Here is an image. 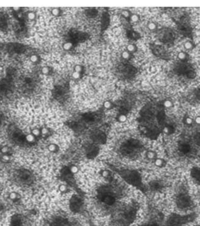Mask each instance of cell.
<instances>
[{"label": "cell", "instance_id": "obj_16", "mask_svg": "<svg viewBox=\"0 0 200 226\" xmlns=\"http://www.w3.org/2000/svg\"><path fill=\"white\" fill-rule=\"evenodd\" d=\"M146 156L149 159H151V160H154L155 159L157 158V155L156 152L153 151H149L148 152H147Z\"/></svg>", "mask_w": 200, "mask_h": 226}, {"label": "cell", "instance_id": "obj_28", "mask_svg": "<svg viewBox=\"0 0 200 226\" xmlns=\"http://www.w3.org/2000/svg\"><path fill=\"white\" fill-rule=\"evenodd\" d=\"M127 120V117L124 114L120 115V116L118 117V121L121 122H124L126 121Z\"/></svg>", "mask_w": 200, "mask_h": 226}, {"label": "cell", "instance_id": "obj_14", "mask_svg": "<svg viewBox=\"0 0 200 226\" xmlns=\"http://www.w3.org/2000/svg\"><path fill=\"white\" fill-rule=\"evenodd\" d=\"M154 161V164L156 166L159 168L163 167L165 164V161L163 159H161V158H156Z\"/></svg>", "mask_w": 200, "mask_h": 226}, {"label": "cell", "instance_id": "obj_26", "mask_svg": "<svg viewBox=\"0 0 200 226\" xmlns=\"http://www.w3.org/2000/svg\"><path fill=\"white\" fill-rule=\"evenodd\" d=\"M31 133L36 137L39 136L41 134V132L38 128H34V129H33V130H32Z\"/></svg>", "mask_w": 200, "mask_h": 226}, {"label": "cell", "instance_id": "obj_7", "mask_svg": "<svg viewBox=\"0 0 200 226\" xmlns=\"http://www.w3.org/2000/svg\"><path fill=\"white\" fill-rule=\"evenodd\" d=\"M190 176L200 186V168L193 167L190 170Z\"/></svg>", "mask_w": 200, "mask_h": 226}, {"label": "cell", "instance_id": "obj_9", "mask_svg": "<svg viewBox=\"0 0 200 226\" xmlns=\"http://www.w3.org/2000/svg\"><path fill=\"white\" fill-rule=\"evenodd\" d=\"M23 224H24V220L20 215L14 216L11 219V226H23Z\"/></svg>", "mask_w": 200, "mask_h": 226}, {"label": "cell", "instance_id": "obj_36", "mask_svg": "<svg viewBox=\"0 0 200 226\" xmlns=\"http://www.w3.org/2000/svg\"><path fill=\"white\" fill-rule=\"evenodd\" d=\"M122 56L123 58H124L125 59H127L129 57V53L128 52H123L122 53Z\"/></svg>", "mask_w": 200, "mask_h": 226}, {"label": "cell", "instance_id": "obj_27", "mask_svg": "<svg viewBox=\"0 0 200 226\" xmlns=\"http://www.w3.org/2000/svg\"><path fill=\"white\" fill-rule=\"evenodd\" d=\"M72 47H73V45L70 42H68V43H66L63 45V48L65 50L70 49L72 48Z\"/></svg>", "mask_w": 200, "mask_h": 226}, {"label": "cell", "instance_id": "obj_44", "mask_svg": "<svg viewBox=\"0 0 200 226\" xmlns=\"http://www.w3.org/2000/svg\"><path fill=\"white\" fill-rule=\"evenodd\" d=\"M3 121V117L2 115L0 114V125H1V124H2Z\"/></svg>", "mask_w": 200, "mask_h": 226}, {"label": "cell", "instance_id": "obj_18", "mask_svg": "<svg viewBox=\"0 0 200 226\" xmlns=\"http://www.w3.org/2000/svg\"><path fill=\"white\" fill-rule=\"evenodd\" d=\"M9 199L12 201H16L19 199V195L17 193L13 192H11L10 194L9 195Z\"/></svg>", "mask_w": 200, "mask_h": 226}, {"label": "cell", "instance_id": "obj_23", "mask_svg": "<svg viewBox=\"0 0 200 226\" xmlns=\"http://www.w3.org/2000/svg\"><path fill=\"white\" fill-rule=\"evenodd\" d=\"M48 150L50 151V152H56L58 150V147L55 144H50L48 146Z\"/></svg>", "mask_w": 200, "mask_h": 226}, {"label": "cell", "instance_id": "obj_29", "mask_svg": "<svg viewBox=\"0 0 200 226\" xmlns=\"http://www.w3.org/2000/svg\"><path fill=\"white\" fill-rule=\"evenodd\" d=\"M58 188H59V190L61 192H65L67 190V189H68L66 185H64V184H62V185H60L59 186Z\"/></svg>", "mask_w": 200, "mask_h": 226}, {"label": "cell", "instance_id": "obj_43", "mask_svg": "<svg viewBox=\"0 0 200 226\" xmlns=\"http://www.w3.org/2000/svg\"><path fill=\"white\" fill-rule=\"evenodd\" d=\"M122 14L125 17H128L129 16V12L128 11H123L122 12Z\"/></svg>", "mask_w": 200, "mask_h": 226}, {"label": "cell", "instance_id": "obj_32", "mask_svg": "<svg viewBox=\"0 0 200 226\" xmlns=\"http://www.w3.org/2000/svg\"><path fill=\"white\" fill-rule=\"evenodd\" d=\"M101 174H102V176H103L104 177L107 178L110 176V172H109V171H108V170H103V171L102 172Z\"/></svg>", "mask_w": 200, "mask_h": 226}, {"label": "cell", "instance_id": "obj_12", "mask_svg": "<svg viewBox=\"0 0 200 226\" xmlns=\"http://www.w3.org/2000/svg\"><path fill=\"white\" fill-rule=\"evenodd\" d=\"M193 142L194 145L200 147V132H197L193 137Z\"/></svg>", "mask_w": 200, "mask_h": 226}, {"label": "cell", "instance_id": "obj_10", "mask_svg": "<svg viewBox=\"0 0 200 226\" xmlns=\"http://www.w3.org/2000/svg\"><path fill=\"white\" fill-rule=\"evenodd\" d=\"M177 58L180 60L181 62L186 63V62H187L188 60L189 59V55L186 52L181 51V52H180L177 54Z\"/></svg>", "mask_w": 200, "mask_h": 226}, {"label": "cell", "instance_id": "obj_25", "mask_svg": "<svg viewBox=\"0 0 200 226\" xmlns=\"http://www.w3.org/2000/svg\"><path fill=\"white\" fill-rule=\"evenodd\" d=\"M147 27H148V29H149L150 30H154L155 29H156L157 26H156V24H155V23L150 22V23H149V24H148Z\"/></svg>", "mask_w": 200, "mask_h": 226}, {"label": "cell", "instance_id": "obj_24", "mask_svg": "<svg viewBox=\"0 0 200 226\" xmlns=\"http://www.w3.org/2000/svg\"><path fill=\"white\" fill-rule=\"evenodd\" d=\"M69 170H70V172L73 174H76L79 171V168L77 166H75V165H73L71 166L70 167V168H69Z\"/></svg>", "mask_w": 200, "mask_h": 226}, {"label": "cell", "instance_id": "obj_6", "mask_svg": "<svg viewBox=\"0 0 200 226\" xmlns=\"http://www.w3.org/2000/svg\"><path fill=\"white\" fill-rule=\"evenodd\" d=\"M26 137V136H25ZM25 137L23 135L22 132L17 130V129H15L11 132V138L17 144H21V143L26 142Z\"/></svg>", "mask_w": 200, "mask_h": 226}, {"label": "cell", "instance_id": "obj_4", "mask_svg": "<svg viewBox=\"0 0 200 226\" xmlns=\"http://www.w3.org/2000/svg\"><path fill=\"white\" fill-rule=\"evenodd\" d=\"M13 88V82L10 78H3L0 80V96L8 95L11 93Z\"/></svg>", "mask_w": 200, "mask_h": 226}, {"label": "cell", "instance_id": "obj_15", "mask_svg": "<svg viewBox=\"0 0 200 226\" xmlns=\"http://www.w3.org/2000/svg\"><path fill=\"white\" fill-rule=\"evenodd\" d=\"M25 139L26 142L29 143V144H32V143H34L35 140V137L34 135H32V133H29V134L26 135Z\"/></svg>", "mask_w": 200, "mask_h": 226}, {"label": "cell", "instance_id": "obj_35", "mask_svg": "<svg viewBox=\"0 0 200 226\" xmlns=\"http://www.w3.org/2000/svg\"><path fill=\"white\" fill-rule=\"evenodd\" d=\"M131 20L134 22H136L139 20V17L136 14H133L131 16Z\"/></svg>", "mask_w": 200, "mask_h": 226}, {"label": "cell", "instance_id": "obj_20", "mask_svg": "<svg viewBox=\"0 0 200 226\" xmlns=\"http://www.w3.org/2000/svg\"><path fill=\"white\" fill-rule=\"evenodd\" d=\"M9 151H10V149L8 146H3L1 147L0 148V152L2 153V155H5V154H9Z\"/></svg>", "mask_w": 200, "mask_h": 226}, {"label": "cell", "instance_id": "obj_3", "mask_svg": "<svg viewBox=\"0 0 200 226\" xmlns=\"http://www.w3.org/2000/svg\"><path fill=\"white\" fill-rule=\"evenodd\" d=\"M178 151L180 155L186 158H191L196 153L193 144L188 140H182L178 145Z\"/></svg>", "mask_w": 200, "mask_h": 226}, {"label": "cell", "instance_id": "obj_40", "mask_svg": "<svg viewBox=\"0 0 200 226\" xmlns=\"http://www.w3.org/2000/svg\"><path fill=\"white\" fill-rule=\"evenodd\" d=\"M194 123L196 124L197 125L200 126V116H197L194 119Z\"/></svg>", "mask_w": 200, "mask_h": 226}, {"label": "cell", "instance_id": "obj_30", "mask_svg": "<svg viewBox=\"0 0 200 226\" xmlns=\"http://www.w3.org/2000/svg\"><path fill=\"white\" fill-rule=\"evenodd\" d=\"M27 17H28V19H30V20H34L35 18V13L33 12H29L27 14Z\"/></svg>", "mask_w": 200, "mask_h": 226}, {"label": "cell", "instance_id": "obj_22", "mask_svg": "<svg viewBox=\"0 0 200 226\" xmlns=\"http://www.w3.org/2000/svg\"><path fill=\"white\" fill-rule=\"evenodd\" d=\"M1 160L4 163H8L9 161L11 160V157L9 154H5V155H2L1 156Z\"/></svg>", "mask_w": 200, "mask_h": 226}, {"label": "cell", "instance_id": "obj_45", "mask_svg": "<svg viewBox=\"0 0 200 226\" xmlns=\"http://www.w3.org/2000/svg\"><path fill=\"white\" fill-rule=\"evenodd\" d=\"M197 98H198V100H200V90H199L198 91V92H197Z\"/></svg>", "mask_w": 200, "mask_h": 226}, {"label": "cell", "instance_id": "obj_19", "mask_svg": "<svg viewBox=\"0 0 200 226\" xmlns=\"http://www.w3.org/2000/svg\"><path fill=\"white\" fill-rule=\"evenodd\" d=\"M173 106H174V103H173V102L171 100H167L164 101V108L169 109V108H172Z\"/></svg>", "mask_w": 200, "mask_h": 226}, {"label": "cell", "instance_id": "obj_13", "mask_svg": "<svg viewBox=\"0 0 200 226\" xmlns=\"http://www.w3.org/2000/svg\"><path fill=\"white\" fill-rule=\"evenodd\" d=\"M194 43L190 40L186 41L183 44V47L186 50H192L194 48Z\"/></svg>", "mask_w": 200, "mask_h": 226}, {"label": "cell", "instance_id": "obj_39", "mask_svg": "<svg viewBox=\"0 0 200 226\" xmlns=\"http://www.w3.org/2000/svg\"><path fill=\"white\" fill-rule=\"evenodd\" d=\"M50 70L49 68L47 67H44L42 69V72L44 74H47L49 72Z\"/></svg>", "mask_w": 200, "mask_h": 226}, {"label": "cell", "instance_id": "obj_2", "mask_svg": "<svg viewBox=\"0 0 200 226\" xmlns=\"http://www.w3.org/2000/svg\"><path fill=\"white\" fill-rule=\"evenodd\" d=\"M197 214L192 213L187 214L172 213L169 216L165 221V226H183L191 223L197 219Z\"/></svg>", "mask_w": 200, "mask_h": 226}, {"label": "cell", "instance_id": "obj_5", "mask_svg": "<svg viewBox=\"0 0 200 226\" xmlns=\"http://www.w3.org/2000/svg\"><path fill=\"white\" fill-rule=\"evenodd\" d=\"M16 179L17 181L22 183L28 184L31 183L32 177L31 173L27 170H19L16 173Z\"/></svg>", "mask_w": 200, "mask_h": 226}, {"label": "cell", "instance_id": "obj_47", "mask_svg": "<svg viewBox=\"0 0 200 226\" xmlns=\"http://www.w3.org/2000/svg\"><path fill=\"white\" fill-rule=\"evenodd\" d=\"M197 226H200V224H199V225H198Z\"/></svg>", "mask_w": 200, "mask_h": 226}, {"label": "cell", "instance_id": "obj_41", "mask_svg": "<svg viewBox=\"0 0 200 226\" xmlns=\"http://www.w3.org/2000/svg\"><path fill=\"white\" fill-rule=\"evenodd\" d=\"M73 77L74 78V79H79V78L80 77V73H78V72H76L74 71V72L73 73Z\"/></svg>", "mask_w": 200, "mask_h": 226}, {"label": "cell", "instance_id": "obj_46", "mask_svg": "<svg viewBox=\"0 0 200 226\" xmlns=\"http://www.w3.org/2000/svg\"><path fill=\"white\" fill-rule=\"evenodd\" d=\"M14 10H16V11H18L20 10V8H14Z\"/></svg>", "mask_w": 200, "mask_h": 226}, {"label": "cell", "instance_id": "obj_17", "mask_svg": "<svg viewBox=\"0 0 200 226\" xmlns=\"http://www.w3.org/2000/svg\"><path fill=\"white\" fill-rule=\"evenodd\" d=\"M184 123L185 124V125L188 126H191L194 124V119L189 116L185 117L184 119Z\"/></svg>", "mask_w": 200, "mask_h": 226}, {"label": "cell", "instance_id": "obj_11", "mask_svg": "<svg viewBox=\"0 0 200 226\" xmlns=\"http://www.w3.org/2000/svg\"><path fill=\"white\" fill-rule=\"evenodd\" d=\"M8 27V19L3 14L0 13V29H6Z\"/></svg>", "mask_w": 200, "mask_h": 226}, {"label": "cell", "instance_id": "obj_1", "mask_svg": "<svg viewBox=\"0 0 200 226\" xmlns=\"http://www.w3.org/2000/svg\"><path fill=\"white\" fill-rule=\"evenodd\" d=\"M175 203L180 210H188L193 207L194 203L187 188L181 185L176 192Z\"/></svg>", "mask_w": 200, "mask_h": 226}, {"label": "cell", "instance_id": "obj_38", "mask_svg": "<svg viewBox=\"0 0 200 226\" xmlns=\"http://www.w3.org/2000/svg\"><path fill=\"white\" fill-rule=\"evenodd\" d=\"M104 106L106 109H109L111 106V103L110 102V101H105V102L104 104Z\"/></svg>", "mask_w": 200, "mask_h": 226}, {"label": "cell", "instance_id": "obj_37", "mask_svg": "<svg viewBox=\"0 0 200 226\" xmlns=\"http://www.w3.org/2000/svg\"><path fill=\"white\" fill-rule=\"evenodd\" d=\"M52 13L54 16H58L60 13V10L57 8H54L52 11Z\"/></svg>", "mask_w": 200, "mask_h": 226}, {"label": "cell", "instance_id": "obj_21", "mask_svg": "<svg viewBox=\"0 0 200 226\" xmlns=\"http://www.w3.org/2000/svg\"><path fill=\"white\" fill-rule=\"evenodd\" d=\"M151 186H152V188L153 190H159L160 189L162 188V187L161 183H160L159 182L152 183Z\"/></svg>", "mask_w": 200, "mask_h": 226}, {"label": "cell", "instance_id": "obj_42", "mask_svg": "<svg viewBox=\"0 0 200 226\" xmlns=\"http://www.w3.org/2000/svg\"><path fill=\"white\" fill-rule=\"evenodd\" d=\"M74 70H75V72H80L82 71V67L80 65H76L74 67Z\"/></svg>", "mask_w": 200, "mask_h": 226}, {"label": "cell", "instance_id": "obj_33", "mask_svg": "<svg viewBox=\"0 0 200 226\" xmlns=\"http://www.w3.org/2000/svg\"><path fill=\"white\" fill-rule=\"evenodd\" d=\"M30 61L32 62V63H36L37 61H38V56H37V55L35 54H33L32 55V56H30Z\"/></svg>", "mask_w": 200, "mask_h": 226}, {"label": "cell", "instance_id": "obj_31", "mask_svg": "<svg viewBox=\"0 0 200 226\" xmlns=\"http://www.w3.org/2000/svg\"><path fill=\"white\" fill-rule=\"evenodd\" d=\"M127 49L129 52H133L135 49V47L132 44H129L127 46Z\"/></svg>", "mask_w": 200, "mask_h": 226}, {"label": "cell", "instance_id": "obj_8", "mask_svg": "<svg viewBox=\"0 0 200 226\" xmlns=\"http://www.w3.org/2000/svg\"><path fill=\"white\" fill-rule=\"evenodd\" d=\"M8 49L9 51V52L13 53H16V54H19V53H21L22 52L23 48L22 47L21 44L19 43H11L9 44L8 47Z\"/></svg>", "mask_w": 200, "mask_h": 226}, {"label": "cell", "instance_id": "obj_34", "mask_svg": "<svg viewBox=\"0 0 200 226\" xmlns=\"http://www.w3.org/2000/svg\"><path fill=\"white\" fill-rule=\"evenodd\" d=\"M40 132H41V134H42L43 135H47L48 133V132H49L48 129L46 128H45V127L42 128V130L40 131Z\"/></svg>", "mask_w": 200, "mask_h": 226}]
</instances>
